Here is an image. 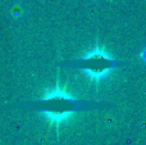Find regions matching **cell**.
I'll use <instances>...</instances> for the list:
<instances>
[{
  "instance_id": "1",
  "label": "cell",
  "mask_w": 146,
  "mask_h": 145,
  "mask_svg": "<svg viewBox=\"0 0 146 145\" xmlns=\"http://www.w3.org/2000/svg\"><path fill=\"white\" fill-rule=\"evenodd\" d=\"M7 107L30 109L42 113L44 117H46L50 122L59 125L64 122L68 117H71L73 113L98 109V108H109L111 107V104L103 102H94V100L76 99L60 86H55L53 90L48 91L46 94H44V96L36 100H28L25 103H13V104H8Z\"/></svg>"
},
{
  "instance_id": "2",
  "label": "cell",
  "mask_w": 146,
  "mask_h": 145,
  "mask_svg": "<svg viewBox=\"0 0 146 145\" xmlns=\"http://www.w3.org/2000/svg\"><path fill=\"white\" fill-rule=\"evenodd\" d=\"M58 66L81 69L91 80L98 82L108 76L114 68L127 66V62L113 58L103 46L98 45L94 49H91L88 53H86L85 55L80 57V58L69 59V61L59 62Z\"/></svg>"
}]
</instances>
